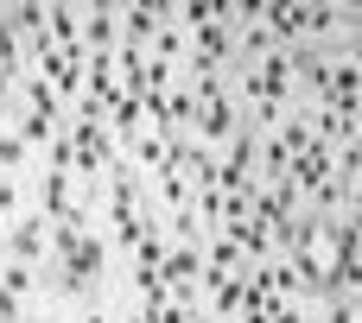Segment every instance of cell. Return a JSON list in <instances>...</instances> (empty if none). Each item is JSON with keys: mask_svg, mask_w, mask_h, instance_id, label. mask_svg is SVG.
Returning <instances> with one entry per match:
<instances>
[]
</instances>
